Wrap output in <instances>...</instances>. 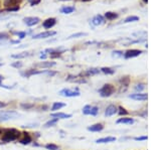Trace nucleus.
Here are the masks:
<instances>
[{"label":"nucleus","instance_id":"nucleus-2","mask_svg":"<svg viewBox=\"0 0 151 150\" xmlns=\"http://www.w3.org/2000/svg\"><path fill=\"white\" fill-rule=\"evenodd\" d=\"M115 92V87L111 84H105L103 87L99 90V94L103 98H107V97H110L114 94Z\"/></svg>","mask_w":151,"mask_h":150},{"label":"nucleus","instance_id":"nucleus-14","mask_svg":"<svg viewBox=\"0 0 151 150\" xmlns=\"http://www.w3.org/2000/svg\"><path fill=\"white\" fill-rule=\"evenodd\" d=\"M103 129H104V126L101 123H97V124H94V125H92V126L88 127V130L91 132H100Z\"/></svg>","mask_w":151,"mask_h":150},{"label":"nucleus","instance_id":"nucleus-1","mask_svg":"<svg viewBox=\"0 0 151 150\" xmlns=\"http://www.w3.org/2000/svg\"><path fill=\"white\" fill-rule=\"evenodd\" d=\"M21 135V133L16 129H7L5 132L3 133V136H2V141L3 142H11L14 140H17L19 136Z\"/></svg>","mask_w":151,"mask_h":150},{"label":"nucleus","instance_id":"nucleus-13","mask_svg":"<svg viewBox=\"0 0 151 150\" xmlns=\"http://www.w3.org/2000/svg\"><path fill=\"white\" fill-rule=\"evenodd\" d=\"M50 116L53 118H58V119H69V118H72V114H65V113H52Z\"/></svg>","mask_w":151,"mask_h":150},{"label":"nucleus","instance_id":"nucleus-28","mask_svg":"<svg viewBox=\"0 0 151 150\" xmlns=\"http://www.w3.org/2000/svg\"><path fill=\"white\" fill-rule=\"evenodd\" d=\"M91 105H86L84 108H83V114L84 115H90V112H91Z\"/></svg>","mask_w":151,"mask_h":150},{"label":"nucleus","instance_id":"nucleus-36","mask_svg":"<svg viewBox=\"0 0 151 150\" xmlns=\"http://www.w3.org/2000/svg\"><path fill=\"white\" fill-rule=\"evenodd\" d=\"M19 10V6H15V7H10V8H6L4 11L10 12V11H18Z\"/></svg>","mask_w":151,"mask_h":150},{"label":"nucleus","instance_id":"nucleus-43","mask_svg":"<svg viewBox=\"0 0 151 150\" xmlns=\"http://www.w3.org/2000/svg\"><path fill=\"white\" fill-rule=\"evenodd\" d=\"M6 106V104L5 103H3V102H0V109L1 108H3V107H5Z\"/></svg>","mask_w":151,"mask_h":150},{"label":"nucleus","instance_id":"nucleus-39","mask_svg":"<svg viewBox=\"0 0 151 150\" xmlns=\"http://www.w3.org/2000/svg\"><path fill=\"white\" fill-rule=\"evenodd\" d=\"M144 88H145V87H144V85H137V86L135 87V90H136V91H139V92H140V91H142Z\"/></svg>","mask_w":151,"mask_h":150},{"label":"nucleus","instance_id":"nucleus-7","mask_svg":"<svg viewBox=\"0 0 151 150\" xmlns=\"http://www.w3.org/2000/svg\"><path fill=\"white\" fill-rule=\"evenodd\" d=\"M55 24H57V19L53 18V17H50V18L45 19V20L43 21L42 26L45 28H47V29H50V28L53 27V26H55Z\"/></svg>","mask_w":151,"mask_h":150},{"label":"nucleus","instance_id":"nucleus-19","mask_svg":"<svg viewBox=\"0 0 151 150\" xmlns=\"http://www.w3.org/2000/svg\"><path fill=\"white\" fill-rule=\"evenodd\" d=\"M23 134H24L23 138L20 139L19 143L22 144V145H27V144H29L31 142V137H30V135H29L28 133H26V132H24Z\"/></svg>","mask_w":151,"mask_h":150},{"label":"nucleus","instance_id":"nucleus-15","mask_svg":"<svg viewBox=\"0 0 151 150\" xmlns=\"http://www.w3.org/2000/svg\"><path fill=\"white\" fill-rule=\"evenodd\" d=\"M116 141L115 137L112 136H108V137H103V138H99L96 140V143H110V142H114Z\"/></svg>","mask_w":151,"mask_h":150},{"label":"nucleus","instance_id":"nucleus-18","mask_svg":"<svg viewBox=\"0 0 151 150\" xmlns=\"http://www.w3.org/2000/svg\"><path fill=\"white\" fill-rule=\"evenodd\" d=\"M60 13L63 14H70L75 11V7L74 6H63L62 8L60 9Z\"/></svg>","mask_w":151,"mask_h":150},{"label":"nucleus","instance_id":"nucleus-12","mask_svg":"<svg viewBox=\"0 0 151 150\" xmlns=\"http://www.w3.org/2000/svg\"><path fill=\"white\" fill-rule=\"evenodd\" d=\"M105 22V19L102 15H100V14H98V15H96L95 17L92 19V24L95 26H98V25H101V24H103Z\"/></svg>","mask_w":151,"mask_h":150},{"label":"nucleus","instance_id":"nucleus-33","mask_svg":"<svg viewBox=\"0 0 151 150\" xmlns=\"http://www.w3.org/2000/svg\"><path fill=\"white\" fill-rule=\"evenodd\" d=\"M14 33H15V34H17L18 37L20 38V39H23V38L25 37V35H26L25 31H15Z\"/></svg>","mask_w":151,"mask_h":150},{"label":"nucleus","instance_id":"nucleus-26","mask_svg":"<svg viewBox=\"0 0 151 150\" xmlns=\"http://www.w3.org/2000/svg\"><path fill=\"white\" fill-rule=\"evenodd\" d=\"M101 72L99 69H90L88 70V71L86 72V75L87 76H94V75H97L99 74V72Z\"/></svg>","mask_w":151,"mask_h":150},{"label":"nucleus","instance_id":"nucleus-45","mask_svg":"<svg viewBox=\"0 0 151 150\" xmlns=\"http://www.w3.org/2000/svg\"><path fill=\"white\" fill-rule=\"evenodd\" d=\"M143 1H144L145 3H147V1H148V0H143Z\"/></svg>","mask_w":151,"mask_h":150},{"label":"nucleus","instance_id":"nucleus-47","mask_svg":"<svg viewBox=\"0 0 151 150\" xmlns=\"http://www.w3.org/2000/svg\"><path fill=\"white\" fill-rule=\"evenodd\" d=\"M60 1H70V0H60Z\"/></svg>","mask_w":151,"mask_h":150},{"label":"nucleus","instance_id":"nucleus-9","mask_svg":"<svg viewBox=\"0 0 151 150\" xmlns=\"http://www.w3.org/2000/svg\"><path fill=\"white\" fill-rule=\"evenodd\" d=\"M118 112V109L115 105H110L106 108V111H105V116L106 117H111V116L115 115L116 113Z\"/></svg>","mask_w":151,"mask_h":150},{"label":"nucleus","instance_id":"nucleus-32","mask_svg":"<svg viewBox=\"0 0 151 150\" xmlns=\"http://www.w3.org/2000/svg\"><path fill=\"white\" fill-rule=\"evenodd\" d=\"M23 66V64L21 62H12L11 64V67H16V69H20L21 67Z\"/></svg>","mask_w":151,"mask_h":150},{"label":"nucleus","instance_id":"nucleus-5","mask_svg":"<svg viewBox=\"0 0 151 150\" xmlns=\"http://www.w3.org/2000/svg\"><path fill=\"white\" fill-rule=\"evenodd\" d=\"M57 34V31H52V30H47V31H43V32H40L37 34H35L32 36L33 39H43V38H47V37H52V36Z\"/></svg>","mask_w":151,"mask_h":150},{"label":"nucleus","instance_id":"nucleus-48","mask_svg":"<svg viewBox=\"0 0 151 150\" xmlns=\"http://www.w3.org/2000/svg\"><path fill=\"white\" fill-rule=\"evenodd\" d=\"M83 1H85V2H86V1H90V0H83Z\"/></svg>","mask_w":151,"mask_h":150},{"label":"nucleus","instance_id":"nucleus-44","mask_svg":"<svg viewBox=\"0 0 151 150\" xmlns=\"http://www.w3.org/2000/svg\"><path fill=\"white\" fill-rule=\"evenodd\" d=\"M27 1H28V2H30V3H31V2H32V1H35V0H27Z\"/></svg>","mask_w":151,"mask_h":150},{"label":"nucleus","instance_id":"nucleus-21","mask_svg":"<svg viewBox=\"0 0 151 150\" xmlns=\"http://www.w3.org/2000/svg\"><path fill=\"white\" fill-rule=\"evenodd\" d=\"M65 107V103H62V102H55L52 107V111L55 112V111H58L60 109Z\"/></svg>","mask_w":151,"mask_h":150},{"label":"nucleus","instance_id":"nucleus-31","mask_svg":"<svg viewBox=\"0 0 151 150\" xmlns=\"http://www.w3.org/2000/svg\"><path fill=\"white\" fill-rule=\"evenodd\" d=\"M98 112H99V108L95 106V107H92L91 108V112H90V115L96 116L97 114H98Z\"/></svg>","mask_w":151,"mask_h":150},{"label":"nucleus","instance_id":"nucleus-23","mask_svg":"<svg viewBox=\"0 0 151 150\" xmlns=\"http://www.w3.org/2000/svg\"><path fill=\"white\" fill-rule=\"evenodd\" d=\"M105 17L107 19H109V20H113V19H115L118 17V14L115 13V12H111V11H108L105 13Z\"/></svg>","mask_w":151,"mask_h":150},{"label":"nucleus","instance_id":"nucleus-16","mask_svg":"<svg viewBox=\"0 0 151 150\" xmlns=\"http://www.w3.org/2000/svg\"><path fill=\"white\" fill-rule=\"evenodd\" d=\"M55 62H41L40 64H36L35 67H43V69H48V67H52L53 66H55Z\"/></svg>","mask_w":151,"mask_h":150},{"label":"nucleus","instance_id":"nucleus-34","mask_svg":"<svg viewBox=\"0 0 151 150\" xmlns=\"http://www.w3.org/2000/svg\"><path fill=\"white\" fill-rule=\"evenodd\" d=\"M118 113L120 114L121 116L122 115H128V111H126V109L125 108H123V107H119L118 108Z\"/></svg>","mask_w":151,"mask_h":150},{"label":"nucleus","instance_id":"nucleus-11","mask_svg":"<svg viewBox=\"0 0 151 150\" xmlns=\"http://www.w3.org/2000/svg\"><path fill=\"white\" fill-rule=\"evenodd\" d=\"M21 2V0H4L3 5L6 8H10V7H15L18 6V4Z\"/></svg>","mask_w":151,"mask_h":150},{"label":"nucleus","instance_id":"nucleus-38","mask_svg":"<svg viewBox=\"0 0 151 150\" xmlns=\"http://www.w3.org/2000/svg\"><path fill=\"white\" fill-rule=\"evenodd\" d=\"M148 137L147 136H139V137H135L136 141H144V140H147Z\"/></svg>","mask_w":151,"mask_h":150},{"label":"nucleus","instance_id":"nucleus-42","mask_svg":"<svg viewBox=\"0 0 151 150\" xmlns=\"http://www.w3.org/2000/svg\"><path fill=\"white\" fill-rule=\"evenodd\" d=\"M40 2V0H35V1H32L31 2V6H35V5H36V4H38Z\"/></svg>","mask_w":151,"mask_h":150},{"label":"nucleus","instance_id":"nucleus-25","mask_svg":"<svg viewBox=\"0 0 151 150\" xmlns=\"http://www.w3.org/2000/svg\"><path fill=\"white\" fill-rule=\"evenodd\" d=\"M88 33L86 32H77V33H74V34L70 35L68 37V39H72V38H79V37H83V36H87Z\"/></svg>","mask_w":151,"mask_h":150},{"label":"nucleus","instance_id":"nucleus-29","mask_svg":"<svg viewBox=\"0 0 151 150\" xmlns=\"http://www.w3.org/2000/svg\"><path fill=\"white\" fill-rule=\"evenodd\" d=\"M45 148L47 150H58V146L55 144H52V143H48L45 145Z\"/></svg>","mask_w":151,"mask_h":150},{"label":"nucleus","instance_id":"nucleus-22","mask_svg":"<svg viewBox=\"0 0 151 150\" xmlns=\"http://www.w3.org/2000/svg\"><path fill=\"white\" fill-rule=\"evenodd\" d=\"M31 54L30 52H20V54H17V55H12V57L13 59H24V57H29Z\"/></svg>","mask_w":151,"mask_h":150},{"label":"nucleus","instance_id":"nucleus-37","mask_svg":"<svg viewBox=\"0 0 151 150\" xmlns=\"http://www.w3.org/2000/svg\"><path fill=\"white\" fill-rule=\"evenodd\" d=\"M20 106L22 109H30L33 107V104H21Z\"/></svg>","mask_w":151,"mask_h":150},{"label":"nucleus","instance_id":"nucleus-4","mask_svg":"<svg viewBox=\"0 0 151 150\" xmlns=\"http://www.w3.org/2000/svg\"><path fill=\"white\" fill-rule=\"evenodd\" d=\"M60 96L63 97H67V98H73V97H79L81 95V93H80L79 89L76 88L75 90H72V89H63V90L60 91Z\"/></svg>","mask_w":151,"mask_h":150},{"label":"nucleus","instance_id":"nucleus-24","mask_svg":"<svg viewBox=\"0 0 151 150\" xmlns=\"http://www.w3.org/2000/svg\"><path fill=\"white\" fill-rule=\"evenodd\" d=\"M139 20V17L138 16H128V17H126L125 19H124L123 22L124 23H129V22H135V21H138Z\"/></svg>","mask_w":151,"mask_h":150},{"label":"nucleus","instance_id":"nucleus-6","mask_svg":"<svg viewBox=\"0 0 151 150\" xmlns=\"http://www.w3.org/2000/svg\"><path fill=\"white\" fill-rule=\"evenodd\" d=\"M142 50H127V52L124 54V57L125 59H132V57H136L138 55H140L142 54Z\"/></svg>","mask_w":151,"mask_h":150},{"label":"nucleus","instance_id":"nucleus-30","mask_svg":"<svg viewBox=\"0 0 151 150\" xmlns=\"http://www.w3.org/2000/svg\"><path fill=\"white\" fill-rule=\"evenodd\" d=\"M112 57H123V52L121 50H115V52H112Z\"/></svg>","mask_w":151,"mask_h":150},{"label":"nucleus","instance_id":"nucleus-46","mask_svg":"<svg viewBox=\"0 0 151 150\" xmlns=\"http://www.w3.org/2000/svg\"><path fill=\"white\" fill-rule=\"evenodd\" d=\"M3 66V64H2V62H0V67H2Z\"/></svg>","mask_w":151,"mask_h":150},{"label":"nucleus","instance_id":"nucleus-35","mask_svg":"<svg viewBox=\"0 0 151 150\" xmlns=\"http://www.w3.org/2000/svg\"><path fill=\"white\" fill-rule=\"evenodd\" d=\"M9 38V34L6 32H0V40H5Z\"/></svg>","mask_w":151,"mask_h":150},{"label":"nucleus","instance_id":"nucleus-17","mask_svg":"<svg viewBox=\"0 0 151 150\" xmlns=\"http://www.w3.org/2000/svg\"><path fill=\"white\" fill-rule=\"evenodd\" d=\"M134 119L133 118H125V117H123V118H120V119H118L117 120V123L118 124H127V125H132L134 124Z\"/></svg>","mask_w":151,"mask_h":150},{"label":"nucleus","instance_id":"nucleus-10","mask_svg":"<svg viewBox=\"0 0 151 150\" xmlns=\"http://www.w3.org/2000/svg\"><path fill=\"white\" fill-rule=\"evenodd\" d=\"M129 98L133 99L135 101H146L148 99V95L147 94H142V93H137V94H133V95H130Z\"/></svg>","mask_w":151,"mask_h":150},{"label":"nucleus","instance_id":"nucleus-8","mask_svg":"<svg viewBox=\"0 0 151 150\" xmlns=\"http://www.w3.org/2000/svg\"><path fill=\"white\" fill-rule=\"evenodd\" d=\"M40 21V19L38 17H24L23 22L27 26H33L35 24H37Z\"/></svg>","mask_w":151,"mask_h":150},{"label":"nucleus","instance_id":"nucleus-40","mask_svg":"<svg viewBox=\"0 0 151 150\" xmlns=\"http://www.w3.org/2000/svg\"><path fill=\"white\" fill-rule=\"evenodd\" d=\"M45 74H47V76H50V77H52V76H55V75L57 74V72H52V71H50V70H47Z\"/></svg>","mask_w":151,"mask_h":150},{"label":"nucleus","instance_id":"nucleus-49","mask_svg":"<svg viewBox=\"0 0 151 150\" xmlns=\"http://www.w3.org/2000/svg\"><path fill=\"white\" fill-rule=\"evenodd\" d=\"M1 133H2V131H1V129H0V134H1Z\"/></svg>","mask_w":151,"mask_h":150},{"label":"nucleus","instance_id":"nucleus-3","mask_svg":"<svg viewBox=\"0 0 151 150\" xmlns=\"http://www.w3.org/2000/svg\"><path fill=\"white\" fill-rule=\"evenodd\" d=\"M17 116H19V114L15 111H0V122L14 119Z\"/></svg>","mask_w":151,"mask_h":150},{"label":"nucleus","instance_id":"nucleus-20","mask_svg":"<svg viewBox=\"0 0 151 150\" xmlns=\"http://www.w3.org/2000/svg\"><path fill=\"white\" fill-rule=\"evenodd\" d=\"M58 122V118H52V119H50V121H47V123H45V125H43V127L45 128H50V127H53L57 125V123Z\"/></svg>","mask_w":151,"mask_h":150},{"label":"nucleus","instance_id":"nucleus-41","mask_svg":"<svg viewBox=\"0 0 151 150\" xmlns=\"http://www.w3.org/2000/svg\"><path fill=\"white\" fill-rule=\"evenodd\" d=\"M38 124L37 123H35V124H27V125H23L22 127H37Z\"/></svg>","mask_w":151,"mask_h":150},{"label":"nucleus","instance_id":"nucleus-27","mask_svg":"<svg viewBox=\"0 0 151 150\" xmlns=\"http://www.w3.org/2000/svg\"><path fill=\"white\" fill-rule=\"evenodd\" d=\"M100 71L103 72L104 74H106V75H113L114 72H115V71H114L113 69H111V67H102Z\"/></svg>","mask_w":151,"mask_h":150}]
</instances>
